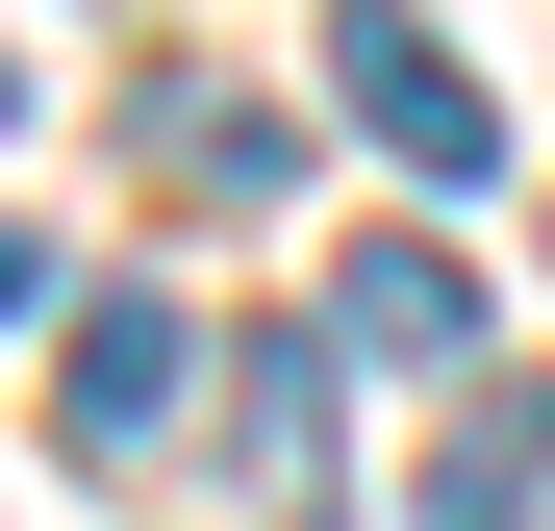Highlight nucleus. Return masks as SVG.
Wrapping results in <instances>:
<instances>
[{
	"label": "nucleus",
	"instance_id": "obj_1",
	"mask_svg": "<svg viewBox=\"0 0 555 531\" xmlns=\"http://www.w3.org/2000/svg\"><path fill=\"white\" fill-rule=\"evenodd\" d=\"M328 102L379 127L404 177H505V102L454 76V26H429V0H328Z\"/></svg>",
	"mask_w": 555,
	"mask_h": 531
},
{
	"label": "nucleus",
	"instance_id": "obj_2",
	"mask_svg": "<svg viewBox=\"0 0 555 531\" xmlns=\"http://www.w3.org/2000/svg\"><path fill=\"white\" fill-rule=\"evenodd\" d=\"M328 329L353 354H480V253H454V228H353L328 253Z\"/></svg>",
	"mask_w": 555,
	"mask_h": 531
},
{
	"label": "nucleus",
	"instance_id": "obj_3",
	"mask_svg": "<svg viewBox=\"0 0 555 531\" xmlns=\"http://www.w3.org/2000/svg\"><path fill=\"white\" fill-rule=\"evenodd\" d=\"M555 506V380H454V430H429V531H530Z\"/></svg>",
	"mask_w": 555,
	"mask_h": 531
},
{
	"label": "nucleus",
	"instance_id": "obj_4",
	"mask_svg": "<svg viewBox=\"0 0 555 531\" xmlns=\"http://www.w3.org/2000/svg\"><path fill=\"white\" fill-rule=\"evenodd\" d=\"M177 380H203V354H177V304H76V329H51V430H76V456H127Z\"/></svg>",
	"mask_w": 555,
	"mask_h": 531
},
{
	"label": "nucleus",
	"instance_id": "obj_5",
	"mask_svg": "<svg viewBox=\"0 0 555 531\" xmlns=\"http://www.w3.org/2000/svg\"><path fill=\"white\" fill-rule=\"evenodd\" d=\"M228 430H253L278 531H328V354H304V329H253V354H228Z\"/></svg>",
	"mask_w": 555,
	"mask_h": 531
},
{
	"label": "nucleus",
	"instance_id": "obj_6",
	"mask_svg": "<svg viewBox=\"0 0 555 531\" xmlns=\"http://www.w3.org/2000/svg\"><path fill=\"white\" fill-rule=\"evenodd\" d=\"M0 304H26V228H0Z\"/></svg>",
	"mask_w": 555,
	"mask_h": 531
}]
</instances>
